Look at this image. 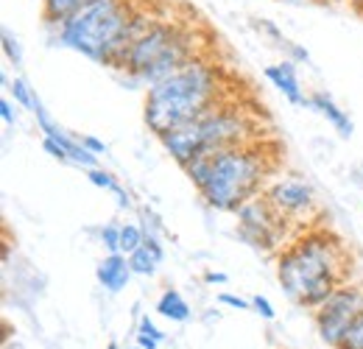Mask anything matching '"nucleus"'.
Here are the masks:
<instances>
[{"mask_svg": "<svg viewBox=\"0 0 363 349\" xmlns=\"http://www.w3.org/2000/svg\"><path fill=\"white\" fill-rule=\"evenodd\" d=\"M82 143L90 148L92 154H98V157H104V154H106V145H104L98 137H92V134H84V137H82Z\"/></svg>", "mask_w": 363, "mask_h": 349, "instance_id": "nucleus-28", "label": "nucleus"}, {"mask_svg": "<svg viewBox=\"0 0 363 349\" xmlns=\"http://www.w3.org/2000/svg\"><path fill=\"white\" fill-rule=\"evenodd\" d=\"M361 174H363V162H361Z\"/></svg>", "mask_w": 363, "mask_h": 349, "instance_id": "nucleus-34", "label": "nucleus"}, {"mask_svg": "<svg viewBox=\"0 0 363 349\" xmlns=\"http://www.w3.org/2000/svg\"><path fill=\"white\" fill-rule=\"evenodd\" d=\"M227 274L224 271H204V282L207 285H227Z\"/></svg>", "mask_w": 363, "mask_h": 349, "instance_id": "nucleus-30", "label": "nucleus"}, {"mask_svg": "<svg viewBox=\"0 0 363 349\" xmlns=\"http://www.w3.org/2000/svg\"><path fill=\"white\" fill-rule=\"evenodd\" d=\"M308 109H313L318 112L338 137H344V140H350L352 134H355V126H352V121H350V112H344L335 101H333V95L330 92H324V89H316V92H311L308 95Z\"/></svg>", "mask_w": 363, "mask_h": 349, "instance_id": "nucleus-12", "label": "nucleus"}, {"mask_svg": "<svg viewBox=\"0 0 363 349\" xmlns=\"http://www.w3.org/2000/svg\"><path fill=\"white\" fill-rule=\"evenodd\" d=\"M318 3H344V0H318Z\"/></svg>", "mask_w": 363, "mask_h": 349, "instance_id": "nucleus-33", "label": "nucleus"}, {"mask_svg": "<svg viewBox=\"0 0 363 349\" xmlns=\"http://www.w3.org/2000/svg\"><path fill=\"white\" fill-rule=\"evenodd\" d=\"M157 313H160L162 318L174 321V324H184V321L193 318L190 302L182 297L179 291H174V288H165V291L160 294V299H157Z\"/></svg>", "mask_w": 363, "mask_h": 349, "instance_id": "nucleus-13", "label": "nucleus"}, {"mask_svg": "<svg viewBox=\"0 0 363 349\" xmlns=\"http://www.w3.org/2000/svg\"><path fill=\"white\" fill-rule=\"evenodd\" d=\"M277 157V143L266 137L207 154V176L196 193L207 207L218 213H235L240 204L263 193V187L279 168Z\"/></svg>", "mask_w": 363, "mask_h": 349, "instance_id": "nucleus-4", "label": "nucleus"}, {"mask_svg": "<svg viewBox=\"0 0 363 349\" xmlns=\"http://www.w3.org/2000/svg\"><path fill=\"white\" fill-rule=\"evenodd\" d=\"M335 349H363V313L347 327L341 344H338Z\"/></svg>", "mask_w": 363, "mask_h": 349, "instance_id": "nucleus-20", "label": "nucleus"}, {"mask_svg": "<svg viewBox=\"0 0 363 349\" xmlns=\"http://www.w3.org/2000/svg\"><path fill=\"white\" fill-rule=\"evenodd\" d=\"M235 95V82L227 67L210 53L196 56L177 73L165 76L162 82L145 87L143 101V121L151 134L165 137L168 131L179 129L196 121L216 104Z\"/></svg>", "mask_w": 363, "mask_h": 349, "instance_id": "nucleus-3", "label": "nucleus"}, {"mask_svg": "<svg viewBox=\"0 0 363 349\" xmlns=\"http://www.w3.org/2000/svg\"><path fill=\"white\" fill-rule=\"evenodd\" d=\"M112 193L118 196V207H121V210H129V207H132V196H129V190H123V184H118Z\"/></svg>", "mask_w": 363, "mask_h": 349, "instance_id": "nucleus-29", "label": "nucleus"}, {"mask_svg": "<svg viewBox=\"0 0 363 349\" xmlns=\"http://www.w3.org/2000/svg\"><path fill=\"white\" fill-rule=\"evenodd\" d=\"M363 313V282L361 279H347L341 282L321 305L313 310V327L321 344L335 349L341 344L347 327Z\"/></svg>", "mask_w": 363, "mask_h": 349, "instance_id": "nucleus-8", "label": "nucleus"}, {"mask_svg": "<svg viewBox=\"0 0 363 349\" xmlns=\"http://www.w3.org/2000/svg\"><path fill=\"white\" fill-rule=\"evenodd\" d=\"M0 43H3V53H6L9 65L20 67V65H23V45H20V40H17V37H14L9 28H3V34H0Z\"/></svg>", "mask_w": 363, "mask_h": 349, "instance_id": "nucleus-19", "label": "nucleus"}, {"mask_svg": "<svg viewBox=\"0 0 363 349\" xmlns=\"http://www.w3.org/2000/svg\"><path fill=\"white\" fill-rule=\"evenodd\" d=\"M87 179H90L92 187H98V190H109V193H112V190L121 184L115 176L109 174V171H104L101 165H98V168H90V171H87Z\"/></svg>", "mask_w": 363, "mask_h": 349, "instance_id": "nucleus-21", "label": "nucleus"}, {"mask_svg": "<svg viewBox=\"0 0 363 349\" xmlns=\"http://www.w3.org/2000/svg\"><path fill=\"white\" fill-rule=\"evenodd\" d=\"M210 50H213V37L201 23L190 17L160 14L154 26L132 45L121 73L135 84L151 87Z\"/></svg>", "mask_w": 363, "mask_h": 349, "instance_id": "nucleus-5", "label": "nucleus"}, {"mask_svg": "<svg viewBox=\"0 0 363 349\" xmlns=\"http://www.w3.org/2000/svg\"><path fill=\"white\" fill-rule=\"evenodd\" d=\"M263 109L246 104L243 98L232 95L227 101L216 104L196 121L184 123L179 129L160 137L162 148L171 154V160L184 168L190 160L201 154H216L221 148L243 145L252 140H263Z\"/></svg>", "mask_w": 363, "mask_h": 349, "instance_id": "nucleus-6", "label": "nucleus"}, {"mask_svg": "<svg viewBox=\"0 0 363 349\" xmlns=\"http://www.w3.org/2000/svg\"><path fill=\"white\" fill-rule=\"evenodd\" d=\"M162 255L160 252H154L145 240H143V246L135 249L132 255H129V265H132V271H135V277H154L157 274V268L162 265Z\"/></svg>", "mask_w": 363, "mask_h": 349, "instance_id": "nucleus-14", "label": "nucleus"}, {"mask_svg": "<svg viewBox=\"0 0 363 349\" xmlns=\"http://www.w3.org/2000/svg\"><path fill=\"white\" fill-rule=\"evenodd\" d=\"M263 76L269 79V84L274 89H279L294 106H308V95L302 89V82H299V73H296V62L291 59H282L277 65H269L263 70Z\"/></svg>", "mask_w": 363, "mask_h": 349, "instance_id": "nucleus-10", "label": "nucleus"}, {"mask_svg": "<svg viewBox=\"0 0 363 349\" xmlns=\"http://www.w3.org/2000/svg\"><path fill=\"white\" fill-rule=\"evenodd\" d=\"M344 3H347L358 17H363V0H344Z\"/></svg>", "mask_w": 363, "mask_h": 349, "instance_id": "nucleus-31", "label": "nucleus"}, {"mask_svg": "<svg viewBox=\"0 0 363 349\" xmlns=\"http://www.w3.org/2000/svg\"><path fill=\"white\" fill-rule=\"evenodd\" d=\"M285 50H288V59H291V62H296V65H299V62H305V65L311 62V53H308L305 48H299L296 43H291V40L285 43Z\"/></svg>", "mask_w": 363, "mask_h": 349, "instance_id": "nucleus-27", "label": "nucleus"}, {"mask_svg": "<svg viewBox=\"0 0 363 349\" xmlns=\"http://www.w3.org/2000/svg\"><path fill=\"white\" fill-rule=\"evenodd\" d=\"M263 196L272 201V207L279 216H285L299 229L321 221V204L316 199V190L302 176L274 174L269 184L263 187Z\"/></svg>", "mask_w": 363, "mask_h": 349, "instance_id": "nucleus-9", "label": "nucleus"}, {"mask_svg": "<svg viewBox=\"0 0 363 349\" xmlns=\"http://www.w3.org/2000/svg\"><path fill=\"white\" fill-rule=\"evenodd\" d=\"M0 118L6 126L17 123V104H11V98H0Z\"/></svg>", "mask_w": 363, "mask_h": 349, "instance_id": "nucleus-26", "label": "nucleus"}, {"mask_svg": "<svg viewBox=\"0 0 363 349\" xmlns=\"http://www.w3.org/2000/svg\"><path fill=\"white\" fill-rule=\"evenodd\" d=\"M157 17L160 9L148 0H92L67 23L53 28V40L121 73L132 45Z\"/></svg>", "mask_w": 363, "mask_h": 349, "instance_id": "nucleus-2", "label": "nucleus"}, {"mask_svg": "<svg viewBox=\"0 0 363 349\" xmlns=\"http://www.w3.org/2000/svg\"><path fill=\"white\" fill-rule=\"evenodd\" d=\"M43 148H45L48 154L53 157V160H59V162H70V157H67V148L56 140V137H43Z\"/></svg>", "mask_w": 363, "mask_h": 349, "instance_id": "nucleus-23", "label": "nucleus"}, {"mask_svg": "<svg viewBox=\"0 0 363 349\" xmlns=\"http://www.w3.org/2000/svg\"><path fill=\"white\" fill-rule=\"evenodd\" d=\"M9 92H11V98H14V104L20 106V109H26V112H34L37 106H40V95H37V89L31 87L23 76H14L9 84Z\"/></svg>", "mask_w": 363, "mask_h": 349, "instance_id": "nucleus-15", "label": "nucleus"}, {"mask_svg": "<svg viewBox=\"0 0 363 349\" xmlns=\"http://www.w3.org/2000/svg\"><path fill=\"white\" fill-rule=\"evenodd\" d=\"M257 28H260V31H263L266 37H272L274 43H277V48H285V43H288V40L282 37V31H279V28L274 26L272 20H257Z\"/></svg>", "mask_w": 363, "mask_h": 349, "instance_id": "nucleus-25", "label": "nucleus"}, {"mask_svg": "<svg viewBox=\"0 0 363 349\" xmlns=\"http://www.w3.org/2000/svg\"><path fill=\"white\" fill-rule=\"evenodd\" d=\"M165 341V333L154 324L151 316H143L137 324V347L143 349H160V344Z\"/></svg>", "mask_w": 363, "mask_h": 349, "instance_id": "nucleus-16", "label": "nucleus"}, {"mask_svg": "<svg viewBox=\"0 0 363 349\" xmlns=\"http://www.w3.org/2000/svg\"><path fill=\"white\" fill-rule=\"evenodd\" d=\"M277 282L285 297L305 310H316L341 282L352 279V252L347 240L327 223L296 229V235L274 255Z\"/></svg>", "mask_w": 363, "mask_h": 349, "instance_id": "nucleus-1", "label": "nucleus"}, {"mask_svg": "<svg viewBox=\"0 0 363 349\" xmlns=\"http://www.w3.org/2000/svg\"><path fill=\"white\" fill-rule=\"evenodd\" d=\"M235 218H238V226H235L238 238L263 255H279V249L296 235L294 223L285 216H279L263 193L240 204L235 210Z\"/></svg>", "mask_w": 363, "mask_h": 349, "instance_id": "nucleus-7", "label": "nucleus"}, {"mask_svg": "<svg viewBox=\"0 0 363 349\" xmlns=\"http://www.w3.org/2000/svg\"><path fill=\"white\" fill-rule=\"evenodd\" d=\"M135 277V271H132V265H129V257L123 255V252H118V255H104V260L95 265V279L104 285V291H109V294H121L126 285H129V279Z\"/></svg>", "mask_w": 363, "mask_h": 349, "instance_id": "nucleus-11", "label": "nucleus"}, {"mask_svg": "<svg viewBox=\"0 0 363 349\" xmlns=\"http://www.w3.org/2000/svg\"><path fill=\"white\" fill-rule=\"evenodd\" d=\"M218 302L232 307V310H252V299H243V297L229 294V291H221V294H218Z\"/></svg>", "mask_w": 363, "mask_h": 349, "instance_id": "nucleus-24", "label": "nucleus"}, {"mask_svg": "<svg viewBox=\"0 0 363 349\" xmlns=\"http://www.w3.org/2000/svg\"><path fill=\"white\" fill-rule=\"evenodd\" d=\"M132 349H143V347H132Z\"/></svg>", "mask_w": 363, "mask_h": 349, "instance_id": "nucleus-35", "label": "nucleus"}, {"mask_svg": "<svg viewBox=\"0 0 363 349\" xmlns=\"http://www.w3.org/2000/svg\"><path fill=\"white\" fill-rule=\"evenodd\" d=\"M143 240H145V229L140 223H121V252L126 257L143 246Z\"/></svg>", "mask_w": 363, "mask_h": 349, "instance_id": "nucleus-17", "label": "nucleus"}, {"mask_svg": "<svg viewBox=\"0 0 363 349\" xmlns=\"http://www.w3.org/2000/svg\"><path fill=\"white\" fill-rule=\"evenodd\" d=\"M252 310H255L260 318H266V321H274V318H277V310H274L272 299L263 297V294H255V297H252Z\"/></svg>", "mask_w": 363, "mask_h": 349, "instance_id": "nucleus-22", "label": "nucleus"}, {"mask_svg": "<svg viewBox=\"0 0 363 349\" xmlns=\"http://www.w3.org/2000/svg\"><path fill=\"white\" fill-rule=\"evenodd\" d=\"M98 238H101V246L106 249V255H118L121 252V223H115V221L104 223Z\"/></svg>", "mask_w": 363, "mask_h": 349, "instance_id": "nucleus-18", "label": "nucleus"}, {"mask_svg": "<svg viewBox=\"0 0 363 349\" xmlns=\"http://www.w3.org/2000/svg\"><path fill=\"white\" fill-rule=\"evenodd\" d=\"M104 349H121V344H118V341H109V344H106Z\"/></svg>", "mask_w": 363, "mask_h": 349, "instance_id": "nucleus-32", "label": "nucleus"}]
</instances>
